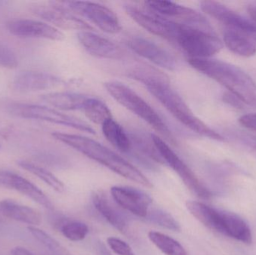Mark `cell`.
Listing matches in <instances>:
<instances>
[{"label": "cell", "mask_w": 256, "mask_h": 255, "mask_svg": "<svg viewBox=\"0 0 256 255\" xmlns=\"http://www.w3.org/2000/svg\"><path fill=\"white\" fill-rule=\"evenodd\" d=\"M129 76L141 82L148 91L186 128L208 139L224 141L222 136L194 115L182 96L172 88L168 77L164 73L153 68H140L131 72Z\"/></svg>", "instance_id": "cell-1"}, {"label": "cell", "mask_w": 256, "mask_h": 255, "mask_svg": "<svg viewBox=\"0 0 256 255\" xmlns=\"http://www.w3.org/2000/svg\"><path fill=\"white\" fill-rule=\"evenodd\" d=\"M52 136L58 142L76 150L120 176L148 188L153 187L150 181L137 168L97 141L80 135L60 132H54Z\"/></svg>", "instance_id": "cell-2"}, {"label": "cell", "mask_w": 256, "mask_h": 255, "mask_svg": "<svg viewBox=\"0 0 256 255\" xmlns=\"http://www.w3.org/2000/svg\"><path fill=\"white\" fill-rule=\"evenodd\" d=\"M191 67L219 82L244 104L256 107V83L234 64L210 58H188Z\"/></svg>", "instance_id": "cell-3"}, {"label": "cell", "mask_w": 256, "mask_h": 255, "mask_svg": "<svg viewBox=\"0 0 256 255\" xmlns=\"http://www.w3.org/2000/svg\"><path fill=\"white\" fill-rule=\"evenodd\" d=\"M106 91L114 100L132 112L138 118L146 121L167 140L176 143L172 133L158 112L143 100L136 91L126 84L118 81H109L105 82Z\"/></svg>", "instance_id": "cell-4"}, {"label": "cell", "mask_w": 256, "mask_h": 255, "mask_svg": "<svg viewBox=\"0 0 256 255\" xmlns=\"http://www.w3.org/2000/svg\"><path fill=\"white\" fill-rule=\"evenodd\" d=\"M179 23L174 43L189 58H209L224 47V42L216 33Z\"/></svg>", "instance_id": "cell-5"}, {"label": "cell", "mask_w": 256, "mask_h": 255, "mask_svg": "<svg viewBox=\"0 0 256 255\" xmlns=\"http://www.w3.org/2000/svg\"><path fill=\"white\" fill-rule=\"evenodd\" d=\"M7 109L10 115L18 118L46 121L90 134H96L94 129L85 121L62 113L54 108L32 103H12L7 106Z\"/></svg>", "instance_id": "cell-6"}, {"label": "cell", "mask_w": 256, "mask_h": 255, "mask_svg": "<svg viewBox=\"0 0 256 255\" xmlns=\"http://www.w3.org/2000/svg\"><path fill=\"white\" fill-rule=\"evenodd\" d=\"M152 139L164 163L168 165L177 173L190 191L202 200L210 199L212 197V193L202 185L189 166L180 160V157L160 137L152 134Z\"/></svg>", "instance_id": "cell-7"}, {"label": "cell", "mask_w": 256, "mask_h": 255, "mask_svg": "<svg viewBox=\"0 0 256 255\" xmlns=\"http://www.w3.org/2000/svg\"><path fill=\"white\" fill-rule=\"evenodd\" d=\"M61 3L74 13L87 18L104 32L118 34L122 29L117 15L106 6L88 1H66Z\"/></svg>", "instance_id": "cell-8"}, {"label": "cell", "mask_w": 256, "mask_h": 255, "mask_svg": "<svg viewBox=\"0 0 256 255\" xmlns=\"http://www.w3.org/2000/svg\"><path fill=\"white\" fill-rule=\"evenodd\" d=\"M124 10L128 16L140 26L152 34L174 43L178 29V22L161 16L152 10H143L135 4H126Z\"/></svg>", "instance_id": "cell-9"}, {"label": "cell", "mask_w": 256, "mask_h": 255, "mask_svg": "<svg viewBox=\"0 0 256 255\" xmlns=\"http://www.w3.org/2000/svg\"><path fill=\"white\" fill-rule=\"evenodd\" d=\"M144 4L148 10L168 19L176 18L178 20L177 22L180 23L196 27L206 31H214L207 19L194 9L173 1L159 0L146 1Z\"/></svg>", "instance_id": "cell-10"}, {"label": "cell", "mask_w": 256, "mask_h": 255, "mask_svg": "<svg viewBox=\"0 0 256 255\" xmlns=\"http://www.w3.org/2000/svg\"><path fill=\"white\" fill-rule=\"evenodd\" d=\"M33 13L44 20L66 30L92 31L93 27L72 13L61 2L49 4H38L32 8Z\"/></svg>", "instance_id": "cell-11"}, {"label": "cell", "mask_w": 256, "mask_h": 255, "mask_svg": "<svg viewBox=\"0 0 256 255\" xmlns=\"http://www.w3.org/2000/svg\"><path fill=\"white\" fill-rule=\"evenodd\" d=\"M8 30L16 37L61 40L64 34L56 27L43 21L32 19H16L9 21Z\"/></svg>", "instance_id": "cell-12"}, {"label": "cell", "mask_w": 256, "mask_h": 255, "mask_svg": "<svg viewBox=\"0 0 256 255\" xmlns=\"http://www.w3.org/2000/svg\"><path fill=\"white\" fill-rule=\"evenodd\" d=\"M127 43L134 52L156 65L168 70L177 68L176 58L154 42L140 36H134L128 40Z\"/></svg>", "instance_id": "cell-13"}, {"label": "cell", "mask_w": 256, "mask_h": 255, "mask_svg": "<svg viewBox=\"0 0 256 255\" xmlns=\"http://www.w3.org/2000/svg\"><path fill=\"white\" fill-rule=\"evenodd\" d=\"M112 199L122 208L134 215L146 218L152 199L147 193L130 187H114L111 188Z\"/></svg>", "instance_id": "cell-14"}, {"label": "cell", "mask_w": 256, "mask_h": 255, "mask_svg": "<svg viewBox=\"0 0 256 255\" xmlns=\"http://www.w3.org/2000/svg\"><path fill=\"white\" fill-rule=\"evenodd\" d=\"M0 187L15 190L46 209H54V205L49 198L38 187L18 174L10 171L0 170Z\"/></svg>", "instance_id": "cell-15"}, {"label": "cell", "mask_w": 256, "mask_h": 255, "mask_svg": "<svg viewBox=\"0 0 256 255\" xmlns=\"http://www.w3.org/2000/svg\"><path fill=\"white\" fill-rule=\"evenodd\" d=\"M78 38L87 52L98 58L116 60L124 56L118 45L92 31H78Z\"/></svg>", "instance_id": "cell-16"}, {"label": "cell", "mask_w": 256, "mask_h": 255, "mask_svg": "<svg viewBox=\"0 0 256 255\" xmlns=\"http://www.w3.org/2000/svg\"><path fill=\"white\" fill-rule=\"evenodd\" d=\"M61 78L45 72L28 70L18 73L13 80V87L22 93L34 92L51 89L62 85Z\"/></svg>", "instance_id": "cell-17"}, {"label": "cell", "mask_w": 256, "mask_h": 255, "mask_svg": "<svg viewBox=\"0 0 256 255\" xmlns=\"http://www.w3.org/2000/svg\"><path fill=\"white\" fill-rule=\"evenodd\" d=\"M200 7L204 13L222 22L225 26L237 27L256 32L255 21L236 13L222 3L216 1H202L200 2Z\"/></svg>", "instance_id": "cell-18"}, {"label": "cell", "mask_w": 256, "mask_h": 255, "mask_svg": "<svg viewBox=\"0 0 256 255\" xmlns=\"http://www.w3.org/2000/svg\"><path fill=\"white\" fill-rule=\"evenodd\" d=\"M224 42L228 49L243 57L256 53V32L237 27L226 26Z\"/></svg>", "instance_id": "cell-19"}, {"label": "cell", "mask_w": 256, "mask_h": 255, "mask_svg": "<svg viewBox=\"0 0 256 255\" xmlns=\"http://www.w3.org/2000/svg\"><path fill=\"white\" fill-rule=\"evenodd\" d=\"M92 198L94 208L102 217L118 232L126 233L128 223L126 217L110 202L106 195L102 192H94Z\"/></svg>", "instance_id": "cell-20"}, {"label": "cell", "mask_w": 256, "mask_h": 255, "mask_svg": "<svg viewBox=\"0 0 256 255\" xmlns=\"http://www.w3.org/2000/svg\"><path fill=\"white\" fill-rule=\"evenodd\" d=\"M222 235L245 244L252 242V232L248 223L234 213L221 211Z\"/></svg>", "instance_id": "cell-21"}, {"label": "cell", "mask_w": 256, "mask_h": 255, "mask_svg": "<svg viewBox=\"0 0 256 255\" xmlns=\"http://www.w3.org/2000/svg\"><path fill=\"white\" fill-rule=\"evenodd\" d=\"M186 208L192 217L210 230L222 235V220L221 211L214 209L200 202H186Z\"/></svg>", "instance_id": "cell-22"}, {"label": "cell", "mask_w": 256, "mask_h": 255, "mask_svg": "<svg viewBox=\"0 0 256 255\" xmlns=\"http://www.w3.org/2000/svg\"><path fill=\"white\" fill-rule=\"evenodd\" d=\"M0 212L10 220L25 223L28 226H38L42 221V216L37 211L12 200L0 202Z\"/></svg>", "instance_id": "cell-23"}, {"label": "cell", "mask_w": 256, "mask_h": 255, "mask_svg": "<svg viewBox=\"0 0 256 255\" xmlns=\"http://www.w3.org/2000/svg\"><path fill=\"white\" fill-rule=\"evenodd\" d=\"M87 98L88 96L85 94L67 91L48 93L40 97L45 103L64 111H82Z\"/></svg>", "instance_id": "cell-24"}, {"label": "cell", "mask_w": 256, "mask_h": 255, "mask_svg": "<svg viewBox=\"0 0 256 255\" xmlns=\"http://www.w3.org/2000/svg\"><path fill=\"white\" fill-rule=\"evenodd\" d=\"M104 136L110 143L122 152L127 153L131 149L130 139L123 127L114 118L108 120L102 125Z\"/></svg>", "instance_id": "cell-25"}, {"label": "cell", "mask_w": 256, "mask_h": 255, "mask_svg": "<svg viewBox=\"0 0 256 255\" xmlns=\"http://www.w3.org/2000/svg\"><path fill=\"white\" fill-rule=\"evenodd\" d=\"M82 112L88 120L96 124H102L112 118L110 109L106 103L96 97H88Z\"/></svg>", "instance_id": "cell-26"}, {"label": "cell", "mask_w": 256, "mask_h": 255, "mask_svg": "<svg viewBox=\"0 0 256 255\" xmlns=\"http://www.w3.org/2000/svg\"><path fill=\"white\" fill-rule=\"evenodd\" d=\"M150 242L166 255H189L184 247L168 235L156 232L148 233Z\"/></svg>", "instance_id": "cell-27"}, {"label": "cell", "mask_w": 256, "mask_h": 255, "mask_svg": "<svg viewBox=\"0 0 256 255\" xmlns=\"http://www.w3.org/2000/svg\"><path fill=\"white\" fill-rule=\"evenodd\" d=\"M18 166L43 181L45 184H48L57 193H62L66 190L64 184L60 179H58L54 174L51 173L46 169L34 164L31 162L25 161V160L18 162Z\"/></svg>", "instance_id": "cell-28"}, {"label": "cell", "mask_w": 256, "mask_h": 255, "mask_svg": "<svg viewBox=\"0 0 256 255\" xmlns=\"http://www.w3.org/2000/svg\"><path fill=\"white\" fill-rule=\"evenodd\" d=\"M146 219L153 224L158 225L164 229H168L172 232H180V224L178 223L177 220H174L171 214L164 210L158 209V208L152 211L150 210Z\"/></svg>", "instance_id": "cell-29"}, {"label": "cell", "mask_w": 256, "mask_h": 255, "mask_svg": "<svg viewBox=\"0 0 256 255\" xmlns=\"http://www.w3.org/2000/svg\"><path fill=\"white\" fill-rule=\"evenodd\" d=\"M60 231L64 238L69 241L78 242L86 238L88 233V227L85 223L80 222H62L60 225Z\"/></svg>", "instance_id": "cell-30"}, {"label": "cell", "mask_w": 256, "mask_h": 255, "mask_svg": "<svg viewBox=\"0 0 256 255\" xmlns=\"http://www.w3.org/2000/svg\"><path fill=\"white\" fill-rule=\"evenodd\" d=\"M28 231L40 244L50 252L51 255H60L68 253V251H66L55 239L51 238L44 231L34 226L28 227Z\"/></svg>", "instance_id": "cell-31"}, {"label": "cell", "mask_w": 256, "mask_h": 255, "mask_svg": "<svg viewBox=\"0 0 256 255\" xmlns=\"http://www.w3.org/2000/svg\"><path fill=\"white\" fill-rule=\"evenodd\" d=\"M0 66L8 69H14L18 66V58L13 49L0 43Z\"/></svg>", "instance_id": "cell-32"}, {"label": "cell", "mask_w": 256, "mask_h": 255, "mask_svg": "<svg viewBox=\"0 0 256 255\" xmlns=\"http://www.w3.org/2000/svg\"><path fill=\"white\" fill-rule=\"evenodd\" d=\"M108 244L111 250L118 255H136L131 247L124 241L116 238H109Z\"/></svg>", "instance_id": "cell-33"}, {"label": "cell", "mask_w": 256, "mask_h": 255, "mask_svg": "<svg viewBox=\"0 0 256 255\" xmlns=\"http://www.w3.org/2000/svg\"><path fill=\"white\" fill-rule=\"evenodd\" d=\"M236 138L239 142L244 147L248 152L250 153L256 158V137L255 136L246 133H238Z\"/></svg>", "instance_id": "cell-34"}, {"label": "cell", "mask_w": 256, "mask_h": 255, "mask_svg": "<svg viewBox=\"0 0 256 255\" xmlns=\"http://www.w3.org/2000/svg\"><path fill=\"white\" fill-rule=\"evenodd\" d=\"M239 122L244 127L256 132V113H249L239 118Z\"/></svg>", "instance_id": "cell-35"}, {"label": "cell", "mask_w": 256, "mask_h": 255, "mask_svg": "<svg viewBox=\"0 0 256 255\" xmlns=\"http://www.w3.org/2000/svg\"><path fill=\"white\" fill-rule=\"evenodd\" d=\"M224 99L226 103H228L231 106H234V107L242 108L243 107L244 104L238 97H236V95L230 92L224 95Z\"/></svg>", "instance_id": "cell-36"}, {"label": "cell", "mask_w": 256, "mask_h": 255, "mask_svg": "<svg viewBox=\"0 0 256 255\" xmlns=\"http://www.w3.org/2000/svg\"><path fill=\"white\" fill-rule=\"evenodd\" d=\"M12 255H34L24 247H16L10 252Z\"/></svg>", "instance_id": "cell-37"}, {"label": "cell", "mask_w": 256, "mask_h": 255, "mask_svg": "<svg viewBox=\"0 0 256 255\" xmlns=\"http://www.w3.org/2000/svg\"><path fill=\"white\" fill-rule=\"evenodd\" d=\"M248 10L251 19L256 22V4H252V5L250 6Z\"/></svg>", "instance_id": "cell-38"}, {"label": "cell", "mask_w": 256, "mask_h": 255, "mask_svg": "<svg viewBox=\"0 0 256 255\" xmlns=\"http://www.w3.org/2000/svg\"><path fill=\"white\" fill-rule=\"evenodd\" d=\"M98 252L100 255H112L111 253H110L109 250L102 244H100L98 245Z\"/></svg>", "instance_id": "cell-39"}, {"label": "cell", "mask_w": 256, "mask_h": 255, "mask_svg": "<svg viewBox=\"0 0 256 255\" xmlns=\"http://www.w3.org/2000/svg\"><path fill=\"white\" fill-rule=\"evenodd\" d=\"M70 255V254H69L68 252V253H63V254H60V255Z\"/></svg>", "instance_id": "cell-40"}, {"label": "cell", "mask_w": 256, "mask_h": 255, "mask_svg": "<svg viewBox=\"0 0 256 255\" xmlns=\"http://www.w3.org/2000/svg\"><path fill=\"white\" fill-rule=\"evenodd\" d=\"M0 148H1V144H0Z\"/></svg>", "instance_id": "cell-41"}]
</instances>
